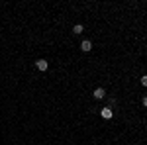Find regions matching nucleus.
Instances as JSON below:
<instances>
[{"mask_svg":"<svg viewBox=\"0 0 147 145\" xmlns=\"http://www.w3.org/2000/svg\"><path fill=\"white\" fill-rule=\"evenodd\" d=\"M100 116H102V118H104V120H110V118H112V116H114V110H112V108H110V106H108V108H102Z\"/></svg>","mask_w":147,"mask_h":145,"instance_id":"obj_1","label":"nucleus"},{"mask_svg":"<svg viewBox=\"0 0 147 145\" xmlns=\"http://www.w3.org/2000/svg\"><path fill=\"white\" fill-rule=\"evenodd\" d=\"M35 67L39 69V71H47V67H49V65H47L45 59H37V61H35Z\"/></svg>","mask_w":147,"mask_h":145,"instance_id":"obj_2","label":"nucleus"},{"mask_svg":"<svg viewBox=\"0 0 147 145\" xmlns=\"http://www.w3.org/2000/svg\"><path fill=\"white\" fill-rule=\"evenodd\" d=\"M80 49H82V51H90V49H92V41H88V39H84V41L80 43Z\"/></svg>","mask_w":147,"mask_h":145,"instance_id":"obj_3","label":"nucleus"},{"mask_svg":"<svg viewBox=\"0 0 147 145\" xmlns=\"http://www.w3.org/2000/svg\"><path fill=\"white\" fill-rule=\"evenodd\" d=\"M104 96H106V92H104V88H96V90H94V98H96V100H102Z\"/></svg>","mask_w":147,"mask_h":145,"instance_id":"obj_4","label":"nucleus"},{"mask_svg":"<svg viewBox=\"0 0 147 145\" xmlns=\"http://www.w3.org/2000/svg\"><path fill=\"white\" fill-rule=\"evenodd\" d=\"M73 34H82V26H80V24H77V26H75V28H73Z\"/></svg>","mask_w":147,"mask_h":145,"instance_id":"obj_5","label":"nucleus"},{"mask_svg":"<svg viewBox=\"0 0 147 145\" xmlns=\"http://www.w3.org/2000/svg\"><path fill=\"white\" fill-rule=\"evenodd\" d=\"M141 84H143V86H147V75H143V77H141Z\"/></svg>","mask_w":147,"mask_h":145,"instance_id":"obj_6","label":"nucleus"},{"mask_svg":"<svg viewBox=\"0 0 147 145\" xmlns=\"http://www.w3.org/2000/svg\"><path fill=\"white\" fill-rule=\"evenodd\" d=\"M143 106H147V96H143Z\"/></svg>","mask_w":147,"mask_h":145,"instance_id":"obj_7","label":"nucleus"}]
</instances>
